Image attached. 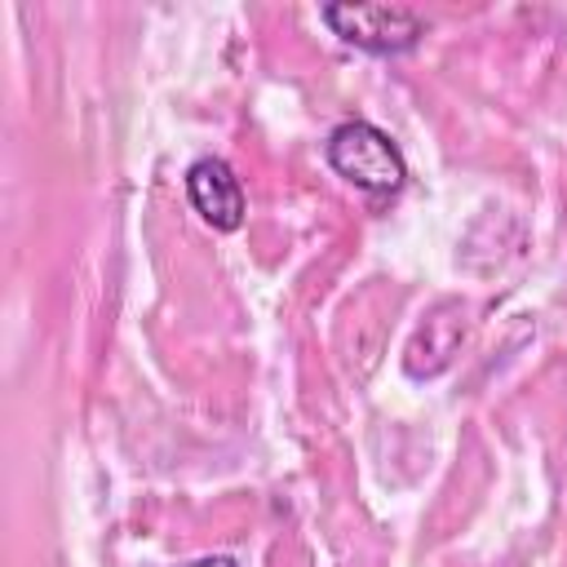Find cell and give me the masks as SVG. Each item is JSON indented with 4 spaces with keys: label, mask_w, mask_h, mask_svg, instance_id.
Masks as SVG:
<instances>
[{
    "label": "cell",
    "mask_w": 567,
    "mask_h": 567,
    "mask_svg": "<svg viewBox=\"0 0 567 567\" xmlns=\"http://www.w3.org/2000/svg\"><path fill=\"white\" fill-rule=\"evenodd\" d=\"M323 155H328V168L350 182L354 190L372 195V199H385V195H399L403 182H408V164H403V151L394 146V137L385 128H377L372 120H341L328 142H323Z\"/></svg>",
    "instance_id": "obj_1"
},
{
    "label": "cell",
    "mask_w": 567,
    "mask_h": 567,
    "mask_svg": "<svg viewBox=\"0 0 567 567\" xmlns=\"http://www.w3.org/2000/svg\"><path fill=\"white\" fill-rule=\"evenodd\" d=\"M319 18L346 44H354L363 53H381V58L408 53L425 35V18L403 4H323Z\"/></svg>",
    "instance_id": "obj_2"
},
{
    "label": "cell",
    "mask_w": 567,
    "mask_h": 567,
    "mask_svg": "<svg viewBox=\"0 0 567 567\" xmlns=\"http://www.w3.org/2000/svg\"><path fill=\"white\" fill-rule=\"evenodd\" d=\"M186 199L213 230H239L244 226L248 199H244V186H239L235 168L221 155H199L186 168Z\"/></svg>",
    "instance_id": "obj_3"
},
{
    "label": "cell",
    "mask_w": 567,
    "mask_h": 567,
    "mask_svg": "<svg viewBox=\"0 0 567 567\" xmlns=\"http://www.w3.org/2000/svg\"><path fill=\"white\" fill-rule=\"evenodd\" d=\"M182 567H239L230 554H208V558H195V563H182Z\"/></svg>",
    "instance_id": "obj_4"
}]
</instances>
